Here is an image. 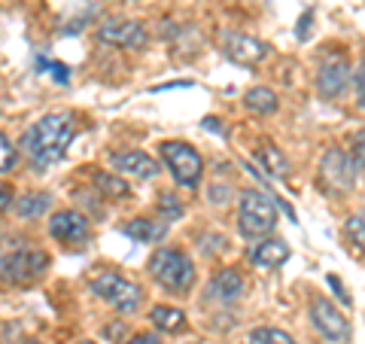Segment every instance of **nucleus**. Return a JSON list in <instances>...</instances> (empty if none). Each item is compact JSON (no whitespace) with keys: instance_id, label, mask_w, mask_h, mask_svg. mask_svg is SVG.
<instances>
[{"instance_id":"obj_15","label":"nucleus","mask_w":365,"mask_h":344,"mask_svg":"<svg viewBox=\"0 0 365 344\" xmlns=\"http://www.w3.org/2000/svg\"><path fill=\"white\" fill-rule=\"evenodd\" d=\"M289 244L283 238H268L262 241V244H256L253 250H250V262H253L256 268H280L283 262L289 259Z\"/></svg>"},{"instance_id":"obj_21","label":"nucleus","mask_w":365,"mask_h":344,"mask_svg":"<svg viewBox=\"0 0 365 344\" xmlns=\"http://www.w3.org/2000/svg\"><path fill=\"white\" fill-rule=\"evenodd\" d=\"M95 186L107 195V198H128L131 195V186L125 183L122 177L116 174H110V171H98L95 174Z\"/></svg>"},{"instance_id":"obj_12","label":"nucleus","mask_w":365,"mask_h":344,"mask_svg":"<svg viewBox=\"0 0 365 344\" xmlns=\"http://www.w3.org/2000/svg\"><path fill=\"white\" fill-rule=\"evenodd\" d=\"M49 235L58 241V244H83L91 235L88 216L79 211H58L49 220Z\"/></svg>"},{"instance_id":"obj_7","label":"nucleus","mask_w":365,"mask_h":344,"mask_svg":"<svg viewBox=\"0 0 365 344\" xmlns=\"http://www.w3.org/2000/svg\"><path fill=\"white\" fill-rule=\"evenodd\" d=\"M311 323H314V329L319 332V335L329 338V341H335V344H347L350 341L347 317L341 314L329 299H323V295H317V299L311 302Z\"/></svg>"},{"instance_id":"obj_11","label":"nucleus","mask_w":365,"mask_h":344,"mask_svg":"<svg viewBox=\"0 0 365 344\" xmlns=\"http://www.w3.org/2000/svg\"><path fill=\"white\" fill-rule=\"evenodd\" d=\"M350 86V64L344 55H329V59L319 61V71H317V91L323 95L326 101H335L347 91Z\"/></svg>"},{"instance_id":"obj_18","label":"nucleus","mask_w":365,"mask_h":344,"mask_svg":"<svg viewBox=\"0 0 365 344\" xmlns=\"http://www.w3.org/2000/svg\"><path fill=\"white\" fill-rule=\"evenodd\" d=\"M122 232L140 241V244H155V241L165 238V223H155V220H134V223H125Z\"/></svg>"},{"instance_id":"obj_20","label":"nucleus","mask_w":365,"mask_h":344,"mask_svg":"<svg viewBox=\"0 0 365 344\" xmlns=\"http://www.w3.org/2000/svg\"><path fill=\"white\" fill-rule=\"evenodd\" d=\"M259 162L265 171H271L274 177H287L289 174V162H287V156H283L274 143H262L259 146Z\"/></svg>"},{"instance_id":"obj_31","label":"nucleus","mask_w":365,"mask_h":344,"mask_svg":"<svg viewBox=\"0 0 365 344\" xmlns=\"http://www.w3.org/2000/svg\"><path fill=\"white\" fill-rule=\"evenodd\" d=\"M25 344H43V341H37V338H28V341H25Z\"/></svg>"},{"instance_id":"obj_30","label":"nucleus","mask_w":365,"mask_h":344,"mask_svg":"<svg viewBox=\"0 0 365 344\" xmlns=\"http://www.w3.org/2000/svg\"><path fill=\"white\" fill-rule=\"evenodd\" d=\"M119 344H162V338L153 335V332H140V335H131V338H125Z\"/></svg>"},{"instance_id":"obj_1","label":"nucleus","mask_w":365,"mask_h":344,"mask_svg":"<svg viewBox=\"0 0 365 344\" xmlns=\"http://www.w3.org/2000/svg\"><path fill=\"white\" fill-rule=\"evenodd\" d=\"M73 134H76V125L67 113H49V116L34 122L31 128H25L19 146L34 165L49 168L55 162H61V156L67 153Z\"/></svg>"},{"instance_id":"obj_29","label":"nucleus","mask_w":365,"mask_h":344,"mask_svg":"<svg viewBox=\"0 0 365 344\" xmlns=\"http://www.w3.org/2000/svg\"><path fill=\"white\" fill-rule=\"evenodd\" d=\"M13 186H9V183H4V180H0V213H4V211H9V208H13Z\"/></svg>"},{"instance_id":"obj_32","label":"nucleus","mask_w":365,"mask_h":344,"mask_svg":"<svg viewBox=\"0 0 365 344\" xmlns=\"http://www.w3.org/2000/svg\"><path fill=\"white\" fill-rule=\"evenodd\" d=\"M79 344H95V341H79Z\"/></svg>"},{"instance_id":"obj_16","label":"nucleus","mask_w":365,"mask_h":344,"mask_svg":"<svg viewBox=\"0 0 365 344\" xmlns=\"http://www.w3.org/2000/svg\"><path fill=\"white\" fill-rule=\"evenodd\" d=\"M150 320H153V326L158 332H168V335H177V332L186 329V314L174 305H155Z\"/></svg>"},{"instance_id":"obj_23","label":"nucleus","mask_w":365,"mask_h":344,"mask_svg":"<svg viewBox=\"0 0 365 344\" xmlns=\"http://www.w3.org/2000/svg\"><path fill=\"white\" fill-rule=\"evenodd\" d=\"M16 158H19V153H16L13 141H9L6 134H0V174L13 171V168H16Z\"/></svg>"},{"instance_id":"obj_13","label":"nucleus","mask_w":365,"mask_h":344,"mask_svg":"<svg viewBox=\"0 0 365 344\" xmlns=\"http://www.w3.org/2000/svg\"><path fill=\"white\" fill-rule=\"evenodd\" d=\"M110 165L122 171V174H131L137 180H153L158 174V162L153 156H146L143 150H128V153H113Z\"/></svg>"},{"instance_id":"obj_10","label":"nucleus","mask_w":365,"mask_h":344,"mask_svg":"<svg viewBox=\"0 0 365 344\" xmlns=\"http://www.w3.org/2000/svg\"><path fill=\"white\" fill-rule=\"evenodd\" d=\"M222 55L232 59L235 64H244V67H256L268 59V43H262L250 34L241 31H222Z\"/></svg>"},{"instance_id":"obj_2","label":"nucleus","mask_w":365,"mask_h":344,"mask_svg":"<svg viewBox=\"0 0 365 344\" xmlns=\"http://www.w3.org/2000/svg\"><path fill=\"white\" fill-rule=\"evenodd\" d=\"M274 226H277V204L271 201V195L262 189H247L241 195V208H237V228H241V235L256 241L271 235Z\"/></svg>"},{"instance_id":"obj_4","label":"nucleus","mask_w":365,"mask_h":344,"mask_svg":"<svg viewBox=\"0 0 365 344\" xmlns=\"http://www.w3.org/2000/svg\"><path fill=\"white\" fill-rule=\"evenodd\" d=\"M88 290L98 295L101 302H107L110 308H116L119 314H134L143 302V290L137 283H131L119 271H101L88 280Z\"/></svg>"},{"instance_id":"obj_28","label":"nucleus","mask_w":365,"mask_h":344,"mask_svg":"<svg viewBox=\"0 0 365 344\" xmlns=\"http://www.w3.org/2000/svg\"><path fill=\"white\" fill-rule=\"evenodd\" d=\"M158 208H162V213L168 216V220H174L177 213H182V208H180V204L174 201V195H170V192H165V195H162V201H158Z\"/></svg>"},{"instance_id":"obj_5","label":"nucleus","mask_w":365,"mask_h":344,"mask_svg":"<svg viewBox=\"0 0 365 344\" xmlns=\"http://www.w3.org/2000/svg\"><path fill=\"white\" fill-rule=\"evenodd\" d=\"M49 268V253L34 247H16L0 253V283H34Z\"/></svg>"},{"instance_id":"obj_22","label":"nucleus","mask_w":365,"mask_h":344,"mask_svg":"<svg viewBox=\"0 0 365 344\" xmlns=\"http://www.w3.org/2000/svg\"><path fill=\"white\" fill-rule=\"evenodd\" d=\"M247 344H295V341H292V335H287V332H280L274 326H259L250 332Z\"/></svg>"},{"instance_id":"obj_25","label":"nucleus","mask_w":365,"mask_h":344,"mask_svg":"<svg viewBox=\"0 0 365 344\" xmlns=\"http://www.w3.org/2000/svg\"><path fill=\"white\" fill-rule=\"evenodd\" d=\"M350 158L356 165H365V128L350 137Z\"/></svg>"},{"instance_id":"obj_33","label":"nucleus","mask_w":365,"mask_h":344,"mask_svg":"<svg viewBox=\"0 0 365 344\" xmlns=\"http://www.w3.org/2000/svg\"><path fill=\"white\" fill-rule=\"evenodd\" d=\"M116 4H125V0H116Z\"/></svg>"},{"instance_id":"obj_8","label":"nucleus","mask_w":365,"mask_h":344,"mask_svg":"<svg viewBox=\"0 0 365 344\" xmlns=\"http://www.w3.org/2000/svg\"><path fill=\"white\" fill-rule=\"evenodd\" d=\"M98 40L116 49H143L150 34L134 19H107L104 25H98Z\"/></svg>"},{"instance_id":"obj_6","label":"nucleus","mask_w":365,"mask_h":344,"mask_svg":"<svg viewBox=\"0 0 365 344\" xmlns=\"http://www.w3.org/2000/svg\"><path fill=\"white\" fill-rule=\"evenodd\" d=\"M158 153H162L168 171L174 174V180L180 183V186H198L201 183V174H204V162L201 156L192 150L189 143H180V141H165L162 146H158Z\"/></svg>"},{"instance_id":"obj_9","label":"nucleus","mask_w":365,"mask_h":344,"mask_svg":"<svg viewBox=\"0 0 365 344\" xmlns=\"http://www.w3.org/2000/svg\"><path fill=\"white\" fill-rule=\"evenodd\" d=\"M319 177L332 192L344 195L356 186V162L344 153V150H329L319 162Z\"/></svg>"},{"instance_id":"obj_14","label":"nucleus","mask_w":365,"mask_h":344,"mask_svg":"<svg viewBox=\"0 0 365 344\" xmlns=\"http://www.w3.org/2000/svg\"><path fill=\"white\" fill-rule=\"evenodd\" d=\"M241 295H244V278L235 268L220 271L210 280V286H207V299L210 302H220V305H232V302L241 299Z\"/></svg>"},{"instance_id":"obj_26","label":"nucleus","mask_w":365,"mask_h":344,"mask_svg":"<svg viewBox=\"0 0 365 344\" xmlns=\"http://www.w3.org/2000/svg\"><path fill=\"white\" fill-rule=\"evenodd\" d=\"M37 64H40V67H46V71L52 74V79H55V83H67V79H71V71H67L64 64H58V61H49V59H37Z\"/></svg>"},{"instance_id":"obj_17","label":"nucleus","mask_w":365,"mask_h":344,"mask_svg":"<svg viewBox=\"0 0 365 344\" xmlns=\"http://www.w3.org/2000/svg\"><path fill=\"white\" fill-rule=\"evenodd\" d=\"M49 208H52L49 192H28V195H19V201H16V213L21 220H37V216H43Z\"/></svg>"},{"instance_id":"obj_24","label":"nucleus","mask_w":365,"mask_h":344,"mask_svg":"<svg viewBox=\"0 0 365 344\" xmlns=\"http://www.w3.org/2000/svg\"><path fill=\"white\" fill-rule=\"evenodd\" d=\"M347 235L356 241V244L365 250V211H359V213H353L350 220H347Z\"/></svg>"},{"instance_id":"obj_27","label":"nucleus","mask_w":365,"mask_h":344,"mask_svg":"<svg viewBox=\"0 0 365 344\" xmlns=\"http://www.w3.org/2000/svg\"><path fill=\"white\" fill-rule=\"evenodd\" d=\"M353 88H356V104L365 110V59L359 61L356 74H353Z\"/></svg>"},{"instance_id":"obj_19","label":"nucleus","mask_w":365,"mask_h":344,"mask_svg":"<svg viewBox=\"0 0 365 344\" xmlns=\"http://www.w3.org/2000/svg\"><path fill=\"white\" fill-rule=\"evenodd\" d=\"M244 107L250 113H256V116H268V113L277 110V95H274L271 88H265V86H256V88H250L244 95Z\"/></svg>"},{"instance_id":"obj_3","label":"nucleus","mask_w":365,"mask_h":344,"mask_svg":"<svg viewBox=\"0 0 365 344\" xmlns=\"http://www.w3.org/2000/svg\"><path fill=\"white\" fill-rule=\"evenodd\" d=\"M150 274L155 278V283H162L170 293H186L195 283V265H192V259L170 247H158L153 253Z\"/></svg>"}]
</instances>
